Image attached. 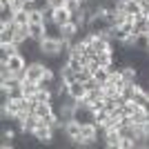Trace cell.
<instances>
[{"instance_id":"obj_1","label":"cell","mask_w":149,"mask_h":149,"mask_svg":"<svg viewBox=\"0 0 149 149\" xmlns=\"http://www.w3.org/2000/svg\"><path fill=\"white\" fill-rule=\"evenodd\" d=\"M40 54H42V58L58 56V54H60V40H56V38H45V40H40Z\"/></svg>"},{"instance_id":"obj_2","label":"cell","mask_w":149,"mask_h":149,"mask_svg":"<svg viewBox=\"0 0 149 149\" xmlns=\"http://www.w3.org/2000/svg\"><path fill=\"white\" fill-rule=\"evenodd\" d=\"M93 118H96V113L89 109V107H76L74 109V120L80 125H87V123H93ZM96 125V123H93Z\"/></svg>"},{"instance_id":"obj_3","label":"cell","mask_w":149,"mask_h":149,"mask_svg":"<svg viewBox=\"0 0 149 149\" xmlns=\"http://www.w3.org/2000/svg\"><path fill=\"white\" fill-rule=\"evenodd\" d=\"M16 42V25H0V45Z\"/></svg>"},{"instance_id":"obj_4","label":"cell","mask_w":149,"mask_h":149,"mask_svg":"<svg viewBox=\"0 0 149 149\" xmlns=\"http://www.w3.org/2000/svg\"><path fill=\"white\" fill-rule=\"evenodd\" d=\"M56 102V100H54ZM54 102H36V107H33V113H36L38 118H49L51 113H56V107H54Z\"/></svg>"},{"instance_id":"obj_5","label":"cell","mask_w":149,"mask_h":149,"mask_svg":"<svg viewBox=\"0 0 149 149\" xmlns=\"http://www.w3.org/2000/svg\"><path fill=\"white\" fill-rule=\"evenodd\" d=\"M27 62H29V60H27L22 54H16V56L9 58V62H7V65H9V69H11L13 76H16L18 71H25V69H27Z\"/></svg>"},{"instance_id":"obj_6","label":"cell","mask_w":149,"mask_h":149,"mask_svg":"<svg viewBox=\"0 0 149 149\" xmlns=\"http://www.w3.org/2000/svg\"><path fill=\"white\" fill-rule=\"evenodd\" d=\"M20 54V45L9 42V45H0V62H9V58Z\"/></svg>"},{"instance_id":"obj_7","label":"cell","mask_w":149,"mask_h":149,"mask_svg":"<svg viewBox=\"0 0 149 149\" xmlns=\"http://www.w3.org/2000/svg\"><path fill=\"white\" fill-rule=\"evenodd\" d=\"M120 140H123L120 129H107V131H105V147H116V149H120Z\"/></svg>"},{"instance_id":"obj_8","label":"cell","mask_w":149,"mask_h":149,"mask_svg":"<svg viewBox=\"0 0 149 149\" xmlns=\"http://www.w3.org/2000/svg\"><path fill=\"white\" fill-rule=\"evenodd\" d=\"M78 31H80V27L74 25V22L62 25V27H60V40H71V42H74V38L78 36Z\"/></svg>"},{"instance_id":"obj_9","label":"cell","mask_w":149,"mask_h":149,"mask_svg":"<svg viewBox=\"0 0 149 149\" xmlns=\"http://www.w3.org/2000/svg\"><path fill=\"white\" fill-rule=\"evenodd\" d=\"M78 136H80V123H76V120L65 123V138H67L69 143H74Z\"/></svg>"},{"instance_id":"obj_10","label":"cell","mask_w":149,"mask_h":149,"mask_svg":"<svg viewBox=\"0 0 149 149\" xmlns=\"http://www.w3.org/2000/svg\"><path fill=\"white\" fill-rule=\"evenodd\" d=\"M69 20H71V11H69L67 7H58V9H54V22L56 25H67Z\"/></svg>"},{"instance_id":"obj_11","label":"cell","mask_w":149,"mask_h":149,"mask_svg":"<svg viewBox=\"0 0 149 149\" xmlns=\"http://www.w3.org/2000/svg\"><path fill=\"white\" fill-rule=\"evenodd\" d=\"M85 93H87V87H85V82H80V80L69 82V96H74V98L78 100V98H82Z\"/></svg>"},{"instance_id":"obj_12","label":"cell","mask_w":149,"mask_h":149,"mask_svg":"<svg viewBox=\"0 0 149 149\" xmlns=\"http://www.w3.org/2000/svg\"><path fill=\"white\" fill-rule=\"evenodd\" d=\"M98 67H111L113 65V56H111V51H105V54H96V56L91 58Z\"/></svg>"},{"instance_id":"obj_13","label":"cell","mask_w":149,"mask_h":149,"mask_svg":"<svg viewBox=\"0 0 149 149\" xmlns=\"http://www.w3.org/2000/svg\"><path fill=\"white\" fill-rule=\"evenodd\" d=\"M31 100H36V102H54L56 96H54V91H49V89H38V93Z\"/></svg>"},{"instance_id":"obj_14","label":"cell","mask_w":149,"mask_h":149,"mask_svg":"<svg viewBox=\"0 0 149 149\" xmlns=\"http://www.w3.org/2000/svg\"><path fill=\"white\" fill-rule=\"evenodd\" d=\"M147 16H136V20H134V33H147Z\"/></svg>"},{"instance_id":"obj_15","label":"cell","mask_w":149,"mask_h":149,"mask_svg":"<svg viewBox=\"0 0 149 149\" xmlns=\"http://www.w3.org/2000/svg\"><path fill=\"white\" fill-rule=\"evenodd\" d=\"M13 25H16V27L29 25V11H25V9H20V11H16V16H13Z\"/></svg>"},{"instance_id":"obj_16","label":"cell","mask_w":149,"mask_h":149,"mask_svg":"<svg viewBox=\"0 0 149 149\" xmlns=\"http://www.w3.org/2000/svg\"><path fill=\"white\" fill-rule=\"evenodd\" d=\"M109 118H111V113L107 111V109H102V111H96V118H93V123H96V127H105Z\"/></svg>"},{"instance_id":"obj_17","label":"cell","mask_w":149,"mask_h":149,"mask_svg":"<svg viewBox=\"0 0 149 149\" xmlns=\"http://www.w3.org/2000/svg\"><path fill=\"white\" fill-rule=\"evenodd\" d=\"M29 22H45V11H42V9H33V11H29Z\"/></svg>"},{"instance_id":"obj_18","label":"cell","mask_w":149,"mask_h":149,"mask_svg":"<svg viewBox=\"0 0 149 149\" xmlns=\"http://www.w3.org/2000/svg\"><path fill=\"white\" fill-rule=\"evenodd\" d=\"M89 78H93V74L89 71L87 67H82L80 71H76V80H80V82H87Z\"/></svg>"},{"instance_id":"obj_19","label":"cell","mask_w":149,"mask_h":149,"mask_svg":"<svg viewBox=\"0 0 149 149\" xmlns=\"http://www.w3.org/2000/svg\"><path fill=\"white\" fill-rule=\"evenodd\" d=\"M89 109H91L93 113H96V111H102V109H105V98H98V100H93L91 105H89Z\"/></svg>"},{"instance_id":"obj_20","label":"cell","mask_w":149,"mask_h":149,"mask_svg":"<svg viewBox=\"0 0 149 149\" xmlns=\"http://www.w3.org/2000/svg\"><path fill=\"white\" fill-rule=\"evenodd\" d=\"M138 145H136V140L134 138H123L120 140V149H136Z\"/></svg>"},{"instance_id":"obj_21","label":"cell","mask_w":149,"mask_h":149,"mask_svg":"<svg viewBox=\"0 0 149 149\" xmlns=\"http://www.w3.org/2000/svg\"><path fill=\"white\" fill-rule=\"evenodd\" d=\"M51 9H58V7H67V0H49Z\"/></svg>"}]
</instances>
